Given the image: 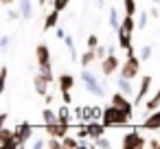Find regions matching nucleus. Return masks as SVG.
<instances>
[{"label":"nucleus","instance_id":"c03bdc74","mask_svg":"<svg viewBox=\"0 0 160 149\" xmlns=\"http://www.w3.org/2000/svg\"><path fill=\"white\" fill-rule=\"evenodd\" d=\"M149 13H151V18H158V7H153V9H151Z\"/></svg>","mask_w":160,"mask_h":149},{"label":"nucleus","instance_id":"412c9836","mask_svg":"<svg viewBox=\"0 0 160 149\" xmlns=\"http://www.w3.org/2000/svg\"><path fill=\"white\" fill-rule=\"evenodd\" d=\"M64 42H66V46H68V51H70V59H72V62H79V55H77V48H75V40H72L70 35H66Z\"/></svg>","mask_w":160,"mask_h":149},{"label":"nucleus","instance_id":"ea45409f","mask_svg":"<svg viewBox=\"0 0 160 149\" xmlns=\"http://www.w3.org/2000/svg\"><path fill=\"white\" fill-rule=\"evenodd\" d=\"M55 33H57V37H59V40H64V37H66V31H64V29H59V27L55 29Z\"/></svg>","mask_w":160,"mask_h":149},{"label":"nucleus","instance_id":"b1692460","mask_svg":"<svg viewBox=\"0 0 160 149\" xmlns=\"http://www.w3.org/2000/svg\"><path fill=\"white\" fill-rule=\"evenodd\" d=\"M62 142H64V149H75V147H79V140L72 138V136H68V134L62 138Z\"/></svg>","mask_w":160,"mask_h":149},{"label":"nucleus","instance_id":"c85d7f7f","mask_svg":"<svg viewBox=\"0 0 160 149\" xmlns=\"http://www.w3.org/2000/svg\"><path fill=\"white\" fill-rule=\"evenodd\" d=\"M7 75H9L7 66H2V70H0V92H5V88H7Z\"/></svg>","mask_w":160,"mask_h":149},{"label":"nucleus","instance_id":"e433bc0d","mask_svg":"<svg viewBox=\"0 0 160 149\" xmlns=\"http://www.w3.org/2000/svg\"><path fill=\"white\" fill-rule=\"evenodd\" d=\"M31 147H33V149H42V147H46V140H42V138H35V140L31 142Z\"/></svg>","mask_w":160,"mask_h":149},{"label":"nucleus","instance_id":"5701e85b","mask_svg":"<svg viewBox=\"0 0 160 149\" xmlns=\"http://www.w3.org/2000/svg\"><path fill=\"white\" fill-rule=\"evenodd\" d=\"M46 147H48V149H64V142H62V138L51 136V138L46 140Z\"/></svg>","mask_w":160,"mask_h":149},{"label":"nucleus","instance_id":"4468645a","mask_svg":"<svg viewBox=\"0 0 160 149\" xmlns=\"http://www.w3.org/2000/svg\"><path fill=\"white\" fill-rule=\"evenodd\" d=\"M59 13L57 9H53L51 13H46V20H44V31H51V29H57V22H59Z\"/></svg>","mask_w":160,"mask_h":149},{"label":"nucleus","instance_id":"a18cd8bd","mask_svg":"<svg viewBox=\"0 0 160 149\" xmlns=\"http://www.w3.org/2000/svg\"><path fill=\"white\" fill-rule=\"evenodd\" d=\"M94 2H97V7H99V9H103V5H105V0H94Z\"/></svg>","mask_w":160,"mask_h":149},{"label":"nucleus","instance_id":"72a5a7b5","mask_svg":"<svg viewBox=\"0 0 160 149\" xmlns=\"http://www.w3.org/2000/svg\"><path fill=\"white\" fill-rule=\"evenodd\" d=\"M7 18H9V20H18V18H22V13H20V9H18V11H16V9H9V11H7Z\"/></svg>","mask_w":160,"mask_h":149},{"label":"nucleus","instance_id":"37998d69","mask_svg":"<svg viewBox=\"0 0 160 149\" xmlns=\"http://www.w3.org/2000/svg\"><path fill=\"white\" fill-rule=\"evenodd\" d=\"M44 103L51 105V103H53V94H46V97H44Z\"/></svg>","mask_w":160,"mask_h":149},{"label":"nucleus","instance_id":"f03ea898","mask_svg":"<svg viewBox=\"0 0 160 149\" xmlns=\"http://www.w3.org/2000/svg\"><path fill=\"white\" fill-rule=\"evenodd\" d=\"M81 81H83V86H86V90H88L90 94H94V97H103V94H105L103 83H99L97 75H94L88 66H86V68H81Z\"/></svg>","mask_w":160,"mask_h":149},{"label":"nucleus","instance_id":"09e8293b","mask_svg":"<svg viewBox=\"0 0 160 149\" xmlns=\"http://www.w3.org/2000/svg\"><path fill=\"white\" fill-rule=\"evenodd\" d=\"M151 2H153V5H160V0H151Z\"/></svg>","mask_w":160,"mask_h":149},{"label":"nucleus","instance_id":"a19ab883","mask_svg":"<svg viewBox=\"0 0 160 149\" xmlns=\"http://www.w3.org/2000/svg\"><path fill=\"white\" fill-rule=\"evenodd\" d=\"M147 145H149V147H151V149H160V142H158V140H149V142H147Z\"/></svg>","mask_w":160,"mask_h":149},{"label":"nucleus","instance_id":"4be33fe9","mask_svg":"<svg viewBox=\"0 0 160 149\" xmlns=\"http://www.w3.org/2000/svg\"><path fill=\"white\" fill-rule=\"evenodd\" d=\"M110 27L114 31H118V27H121V16H118L116 9H110Z\"/></svg>","mask_w":160,"mask_h":149},{"label":"nucleus","instance_id":"ddd939ff","mask_svg":"<svg viewBox=\"0 0 160 149\" xmlns=\"http://www.w3.org/2000/svg\"><path fill=\"white\" fill-rule=\"evenodd\" d=\"M35 59H38L40 66H42V64H51V51H48L46 44H40V46L35 48Z\"/></svg>","mask_w":160,"mask_h":149},{"label":"nucleus","instance_id":"1a4fd4ad","mask_svg":"<svg viewBox=\"0 0 160 149\" xmlns=\"http://www.w3.org/2000/svg\"><path fill=\"white\" fill-rule=\"evenodd\" d=\"M112 105H116V107H121V110H125V112L132 114V103H129L127 94H123L121 90H118L116 94H112Z\"/></svg>","mask_w":160,"mask_h":149},{"label":"nucleus","instance_id":"7ed1b4c3","mask_svg":"<svg viewBox=\"0 0 160 149\" xmlns=\"http://www.w3.org/2000/svg\"><path fill=\"white\" fill-rule=\"evenodd\" d=\"M140 57H136V55H127V59L121 64V77H127V79H134V77H138V72H140Z\"/></svg>","mask_w":160,"mask_h":149},{"label":"nucleus","instance_id":"cd10ccee","mask_svg":"<svg viewBox=\"0 0 160 149\" xmlns=\"http://www.w3.org/2000/svg\"><path fill=\"white\" fill-rule=\"evenodd\" d=\"M92 145H94L97 149H108V147H110L112 142H110L108 138H103V136H99V138H94V142H92Z\"/></svg>","mask_w":160,"mask_h":149},{"label":"nucleus","instance_id":"79ce46f5","mask_svg":"<svg viewBox=\"0 0 160 149\" xmlns=\"http://www.w3.org/2000/svg\"><path fill=\"white\" fill-rule=\"evenodd\" d=\"M9 116H7V112H2V114H0V127H5V121H7Z\"/></svg>","mask_w":160,"mask_h":149},{"label":"nucleus","instance_id":"2eb2a0df","mask_svg":"<svg viewBox=\"0 0 160 149\" xmlns=\"http://www.w3.org/2000/svg\"><path fill=\"white\" fill-rule=\"evenodd\" d=\"M57 83H59V90L62 92H70L72 86H75V77L72 75H59L57 77Z\"/></svg>","mask_w":160,"mask_h":149},{"label":"nucleus","instance_id":"aec40b11","mask_svg":"<svg viewBox=\"0 0 160 149\" xmlns=\"http://www.w3.org/2000/svg\"><path fill=\"white\" fill-rule=\"evenodd\" d=\"M42 118H44V125H51V123H57L59 121V114L53 112L51 107H44L42 110Z\"/></svg>","mask_w":160,"mask_h":149},{"label":"nucleus","instance_id":"de8ad7c7","mask_svg":"<svg viewBox=\"0 0 160 149\" xmlns=\"http://www.w3.org/2000/svg\"><path fill=\"white\" fill-rule=\"evenodd\" d=\"M38 2H40V5H46V2H48V0H38Z\"/></svg>","mask_w":160,"mask_h":149},{"label":"nucleus","instance_id":"393cba45","mask_svg":"<svg viewBox=\"0 0 160 149\" xmlns=\"http://www.w3.org/2000/svg\"><path fill=\"white\" fill-rule=\"evenodd\" d=\"M40 75H44V77L53 83V66H51V64H42V66H40Z\"/></svg>","mask_w":160,"mask_h":149},{"label":"nucleus","instance_id":"f257e3e1","mask_svg":"<svg viewBox=\"0 0 160 149\" xmlns=\"http://www.w3.org/2000/svg\"><path fill=\"white\" fill-rule=\"evenodd\" d=\"M129 118H132V114H129V112H125V110H121V107H116V105L105 107V110H103V116H101V121H103V125H105V127L127 125V123H129Z\"/></svg>","mask_w":160,"mask_h":149},{"label":"nucleus","instance_id":"9d476101","mask_svg":"<svg viewBox=\"0 0 160 149\" xmlns=\"http://www.w3.org/2000/svg\"><path fill=\"white\" fill-rule=\"evenodd\" d=\"M48 83H51V81H48L44 75H40V72H38V75H35V79H33L35 92H38L40 97H46V94H48Z\"/></svg>","mask_w":160,"mask_h":149},{"label":"nucleus","instance_id":"7c9ffc66","mask_svg":"<svg viewBox=\"0 0 160 149\" xmlns=\"http://www.w3.org/2000/svg\"><path fill=\"white\" fill-rule=\"evenodd\" d=\"M149 16H151V13H142V11H140V18H138V22H136V24H138V29H145V27H147Z\"/></svg>","mask_w":160,"mask_h":149},{"label":"nucleus","instance_id":"4c0bfd02","mask_svg":"<svg viewBox=\"0 0 160 149\" xmlns=\"http://www.w3.org/2000/svg\"><path fill=\"white\" fill-rule=\"evenodd\" d=\"M79 147H81V149H90V147H94V145H92V142H88L86 138H81V140H79Z\"/></svg>","mask_w":160,"mask_h":149},{"label":"nucleus","instance_id":"a878e982","mask_svg":"<svg viewBox=\"0 0 160 149\" xmlns=\"http://www.w3.org/2000/svg\"><path fill=\"white\" fill-rule=\"evenodd\" d=\"M125 5V16H136V0H123Z\"/></svg>","mask_w":160,"mask_h":149},{"label":"nucleus","instance_id":"bb28decb","mask_svg":"<svg viewBox=\"0 0 160 149\" xmlns=\"http://www.w3.org/2000/svg\"><path fill=\"white\" fill-rule=\"evenodd\" d=\"M59 121H64V123H70V110H68V105L64 103V107H59Z\"/></svg>","mask_w":160,"mask_h":149},{"label":"nucleus","instance_id":"c756f323","mask_svg":"<svg viewBox=\"0 0 160 149\" xmlns=\"http://www.w3.org/2000/svg\"><path fill=\"white\" fill-rule=\"evenodd\" d=\"M68 2H70V0H53V9H57V11H64V9L68 7Z\"/></svg>","mask_w":160,"mask_h":149},{"label":"nucleus","instance_id":"49530a36","mask_svg":"<svg viewBox=\"0 0 160 149\" xmlns=\"http://www.w3.org/2000/svg\"><path fill=\"white\" fill-rule=\"evenodd\" d=\"M0 2H2V5H5V7H9V5H11V2H13V0H0Z\"/></svg>","mask_w":160,"mask_h":149},{"label":"nucleus","instance_id":"58836bf2","mask_svg":"<svg viewBox=\"0 0 160 149\" xmlns=\"http://www.w3.org/2000/svg\"><path fill=\"white\" fill-rule=\"evenodd\" d=\"M62 99H64L66 105H70V101H72V99H70V92H62Z\"/></svg>","mask_w":160,"mask_h":149},{"label":"nucleus","instance_id":"a211bd4d","mask_svg":"<svg viewBox=\"0 0 160 149\" xmlns=\"http://www.w3.org/2000/svg\"><path fill=\"white\" fill-rule=\"evenodd\" d=\"M118 90H121L123 94L132 97V94H134V86H132V79H127V77H118Z\"/></svg>","mask_w":160,"mask_h":149},{"label":"nucleus","instance_id":"f3484780","mask_svg":"<svg viewBox=\"0 0 160 149\" xmlns=\"http://www.w3.org/2000/svg\"><path fill=\"white\" fill-rule=\"evenodd\" d=\"M94 59H97V51H94V48H88L86 53H81V55H79V66H81V68H86V66H90Z\"/></svg>","mask_w":160,"mask_h":149},{"label":"nucleus","instance_id":"c9c22d12","mask_svg":"<svg viewBox=\"0 0 160 149\" xmlns=\"http://www.w3.org/2000/svg\"><path fill=\"white\" fill-rule=\"evenodd\" d=\"M97 46H99L97 35H88V48H97Z\"/></svg>","mask_w":160,"mask_h":149},{"label":"nucleus","instance_id":"6e6552de","mask_svg":"<svg viewBox=\"0 0 160 149\" xmlns=\"http://www.w3.org/2000/svg\"><path fill=\"white\" fill-rule=\"evenodd\" d=\"M149 88H151V77H149V75H145V77L140 79V88H138V92L134 94V99H136V101H134V105H140V101L147 97Z\"/></svg>","mask_w":160,"mask_h":149},{"label":"nucleus","instance_id":"f8f14e48","mask_svg":"<svg viewBox=\"0 0 160 149\" xmlns=\"http://www.w3.org/2000/svg\"><path fill=\"white\" fill-rule=\"evenodd\" d=\"M86 127H88V134H90V138L94 140V138H99V136H103V132H105V125H103V121H90V123H86Z\"/></svg>","mask_w":160,"mask_h":149},{"label":"nucleus","instance_id":"20e7f679","mask_svg":"<svg viewBox=\"0 0 160 149\" xmlns=\"http://www.w3.org/2000/svg\"><path fill=\"white\" fill-rule=\"evenodd\" d=\"M121 145H123V149H142V147L147 145V140L134 129V132H129V134L123 136V142H121Z\"/></svg>","mask_w":160,"mask_h":149},{"label":"nucleus","instance_id":"0eeeda50","mask_svg":"<svg viewBox=\"0 0 160 149\" xmlns=\"http://www.w3.org/2000/svg\"><path fill=\"white\" fill-rule=\"evenodd\" d=\"M70 129V123H64V121H57V123H51L46 125V134L48 136H57V138H64Z\"/></svg>","mask_w":160,"mask_h":149},{"label":"nucleus","instance_id":"dca6fc26","mask_svg":"<svg viewBox=\"0 0 160 149\" xmlns=\"http://www.w3.org/2000/svg\"><path fill=\"white\" fill-rule=\"evenodd\" d=\"M18 9H20V13H22L24 20L33 18V2H31V0H18Z\"/></svg>","mask_w":160,"mask_h":149},{"label":"nucleus","instance_id":"39448f33","mask_svg":"<svg viewBox=\"0 0 160 149\" xmlns=\"http://www.w3.org/2000/svg\"><path fill=\"white\" fill-rule=\"evenodd\" d=\"M116 70H121V62H118V57L114 55V51H110L108 57L101 62V72H103L105 77H110V75L116 72Z\"/></svg>","mask_w":160,"mask_h":149},{"label":"nucleus","instance_id":"f704fd0d","mask_svg":"<svg viewBox=\"0 0 160 149\" xmlns=\"http://www.w3.org/2000/svg\"><path fill=\"white\" fill-rule=\"evenodd\" d=\"M94 51H97V59H101V62H103V59L108 57V55H105V46H101V44H99Z\"/></svg>","mask_w":160,"mask_h":149},{"label":"nucleus","instance_id":"423d86ee","mask_svg":"<svg viewBox=\"0 0 160 149\" xmlns=\"http://www.w3.org/2000/svg\"><path fill=\"white\" fill-rule=\"evenodd\" d=\"M13 132H16V138H18L20 147H24V145L31 140V136H33V125H31V123H20Z\"/></svg>","mask_w":160,"mask_h":149},{"label":"nucleus","instance_id":"2f4dec72","mask_svg":"<svg viewBox=\"0 0 160 149\" xmlns=\"http://www.w3.org/2000/svg\"><path fill=\"white\" fill-rule=\"evenodd\" d=\"M149 57H151V46H142V48H140V59L147 62Z\"/></svg>","mask_w":160,"mask_h":149},{"label":"nucleus","instance_id":"9b49d317","mask_svg":"<svg viewBox=\"0 0 160 149\" xmlns=\"http://www.w3.org/2000/svg\"><path fill=\"white\" fill-rule=\"evenodd\" d=\"M140 127H142V129H158V127H160V110L149 112V116L142 121Z\"/></svg>","mask_w":160,"mask_h":149},{"label":"nucleus","instance_id":"6ab92c4d","mask_svg":"<svg viewBox=\"0 0 160 149\" xmlns=\"http://www.w3.org/2000/svg\"><path fill=\"white\" fill-rule=\"evenodd\" d=\"M13 138H16V132L7 129V127H0V147H7Z\"/></svg>","mask_w":160,"mask_h":149},{"label":"nucleus","instance_id":"473e14b6","mask_svg":"<svg viewBox=\"0 0 160 149\" xmlns=\"http://www.w3.org/2000/svg\"><path fill=\"white\" fill-rule=\"evenodd\" d=\"M0 51H2V53L9 51V35H2V37H0Z\"/></svg>","mask_w":160,"mask_h":149}]
</instances>
